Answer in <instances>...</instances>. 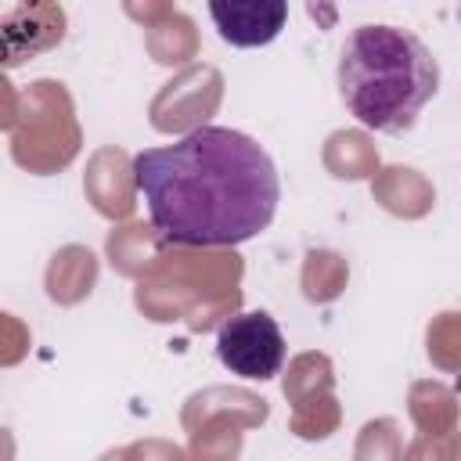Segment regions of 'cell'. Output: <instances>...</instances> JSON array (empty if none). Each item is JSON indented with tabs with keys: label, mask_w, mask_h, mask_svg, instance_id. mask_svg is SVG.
I'll return each instance as SVG.
<instances>
[{
	"label": "cell",
	"mask_w": 461,
	"mask_h": 461,
	"mask_svg": "<svg viewBox=\"0 0 461 461\" xmlns=\"http://www.w3.org/2000/svg\"><path fill=\"white\" fill-rule=\"evenodd\" d=\"M133 184L162 241L191 249L245 245L281 202V176L259 140L230 126H198L133 155Z\"/></svg>",
	"instance_id": "1"
},
{
	"label": "cell",
	"mask_w": 461,
	"mask_h": 461,
	"mask_svg": "<svg viewBox=\"0 0 461 461\" xmlns=\"http://www.w3.org/2000/svg\"><path fill=\"white\" fill-rule=\"evenodd\" d=\"M457 22H461V4H457Z\"/></svg>",
	"instance_id": "5"
},
{
	"label": "cell",
	"mask_w": 461,
	"mask_h": 461,
	"mask_svg": "<svg viewBox=\"0 0 461 461\" xmlns=\"http://www.w3.org/2000/svg\"><path fill=\"white\" fill-rule=\"evenodd\" d=\"M216 360L249 382L277 378L285 364V335L267 310L234 313L216 331Z\"/></svg>",
	"instance_id": "3"
},
{
	"label": "cell",
	"mask_w": 461,
	"mask_h": 461,
	"mask_svg": "<svg viewBox=\"0 0 461 461\" xmlns=\"http://www.w3.org/2000/svg\"><path fill=\"white\" fill-rule=\"evenodd\" d=\"M439 90L436 54L400 25H357L339 54V97L375 133H407Z\"/></svg>",
	"instance_id": "2"
},
{
	"label": "cell",
	"mask_w": 461,
	"mask_h": 461,
	"mask_svg": "<svg viewBox=\"0 0 461 461\" xmlns=\"http://www.w3.org/2000/svg\"><path fill=\"white\" fill-rule=\"evenodd\" d=\"M209 18L223 43L267 47L281 36L288 22V4L285 0H212Z\"/></svg>",
	"instance_id": "4"
}]
</instances>
